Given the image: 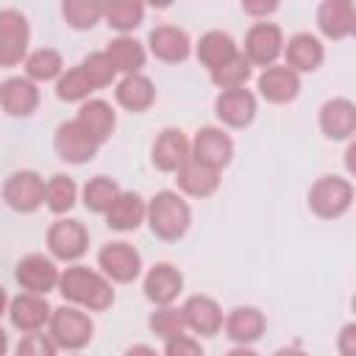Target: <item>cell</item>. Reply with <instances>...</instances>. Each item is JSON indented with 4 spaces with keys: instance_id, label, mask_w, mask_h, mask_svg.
<instances>
[{
    "instance_id": "1",
    "label": "cell",
    "mask_w": 356,
    "mask_h": 356,
    "mask_svg": "<svg viewBox=\"0 0 356 356\" xmlns=\"http://www.w3.org/2000/svg\"><path fill=\"white\" fill-rule=\"evenodd\" d=\"M56 289L67 303H75L86 312H106L114 306V284L100 270L83 264H72L61 270Z\"/></svg>"
},
{
    "instance_id": "2",
    "label": "cell",
    "mask_w": 356,
    "mask_h": 356,
    "mask_svg": "<svg viewBox=\"0 0 356 356\" xmlns=\"http://www.w3.org/2000/svg\"><path fill=\"white\" fill-rule=\"evenodd\" d=\"M145 222L156 239L178 242L192 225V209L178 189H161L147 200Z\"/></svg>"
},
{
    "instance_id": "3",
    "label": "cell",
    "mask_w": 356,
    "mask_h": 356,
    "mask_svg": "<svg viewBox=\"0 0 356 356\" xmlns=\"http://www.w3.org/2000/svg\"><path fill=\"white\" fill-rule=\"evenodd\" d=\"M47 334L58 350H81L95 337V320L86 314V309L75 303H64L50 312Z\"/></svg>"
},
{
    "instance_id": "4",
    "label": "cell",
    "mask_w": 356,
    "mask_h": 356,
    "mask_svg": "<svg viewBox=\"0 0 356 356\" xmlns=\"http://www.w3.org/2000/svg\"><path fill=\"white\" fill-rule=\"evenodd\" d=\"M306 203L320 220H339L353 206V184L345 175H320L306 195Z\"/></svg>"
},
{
    "instance_id": "5",
    "label": "cell",
    "mask_w": 356,
    "mask_h": 356,
    "mask_svg": "<svg viewBox=\"0 0 356 356\" xmlns=\"http://www.w3.org/2000/svg\"><path fill=\"white\" fill-rule=\"evenodd\" d=\"M3 203L17 214H33L44 206V178L36 170H14L3 181Z\"/></svg>"
},
{
    "instance_id": "6",
    "label": "cell",
    "mask_w": 356,
    "mask_h": 356,
    "mask_svg": "<svg viewBox=\"0 0 356 356\" xmlns=\"http://www.w3.org/2000/svg\"><path fill=\"white\" fill-rule=\"evenodd\" d=\"M97 270L111 284H131L142 275V253L125 239L106 242L97 250Z\"/></svg>"
},
{
    "instance_id": "7",
    "label": "cell",
    "mask_w": 356,
    "mask_h": 356,
    "mask_svg": "<svg viewBox=\"0 0 356 356\" xmlns=\"http://www.w3.org/2000/svg\"><path fill=\"white\" fill-rule=\"evenodd\" d=\"M100 147H103V145H100L78 120L61 122V125L56 128V134H53V150H56V156H58L61 161H67V164H89V161L97 156Z\"/></svg>"
},
{
    "instance_id": "8",
    "label": "cell",
    "mask_w": 356,
    "mask_h": 356,
    "mask_svg": "<svg viewBox=\"0 0 356 356\" xmlns=\"http://www.w3.org/2000/svg\"><path fill=\"white\" fill-rule=\"evenodd\" d=\"M31 25L17 8H0V67H17L28 56Z\"/></svg>"
},
{
    "instance_id": "9",
    "label": "cell",
    "mask_w": 356,
    "mask_h": 356,
    "mask_svg": "<svg viewBox=\"0 0 356 356\" xmlns=\"http://www.w3.org/2000/svg\"><path fill=\"white\" fill-rule=\"evenodd\" d=\"M47 250L58 261H78L89 250V231L81 220L58 217L47 228Z\"/></svg>"
},
{
    "instance_id": "10",
    "label": "cell",
    "mask_w": 356,
    "mask_h": 356,
    "mask_svg": "<svg viewBox=\"0 0 356 356\" xmlns=\"http://www.w3.org/2000/svg\"><path fill=\"white\" fill-rule=\"evenodd\" d=\"M284 53V31L275 22H253L242 42V56L253 67H270Z\"/></svg>"
},
{
    "instance_id": "11",
    "label": "cell",
    "mask_w": 356,
    "mask_h": 356,
    "mask_svg": "<svg viewBox=\"0 0 356 356\" xmlns=\"http://www.w3.org/2000/svg\"><path fill=\"white\" fill-rule=\"evenodd\" d=\"M259 100L248 86H234V89H220L214 97V117L225 128H248L256 120Z\"/></svg>"
},
{
    "instance_id": "12",
    "label": "cell",
    "mask_w": 356,
    "mask_h": 356,
    "mask_svg": "<svg viewBox=\"0 0 356 356\" xmlns=\"http://www.w3.org/2000/svg\"><path fill=\"white\" fill-rule=\"evenodd\" d=\"M189 147H192V159H197L203 164H211L217 170H225L234 159V139L220 125L197 128L195 136L189 139Z\"/></svg>"
},
{
    "instance_id": "13",
    "label": "cell",
    "mask_w": 356,
    "mask_h": 356,
    "mask_svg": "<svg viewBox=\"0 0 356 356\" xmlns=\"http://www.w3.org/2000/svg\"><path fill=\"white\" fill-rule=\"evenodd\" d=\"M58 275L61 270L56 267L53 256L44 253H28L17 261L14 267V278L25 292H36V295H47L58 286Z\"/></svg>"
},
{
    "instance_id": "14",
    "label": "cell",
    "mask_w": 356,
    "mask_h": 356,
    "mask_svg": "<svg viewBox=\"0 0 356 356\" xmlns=\"http://www.w3.org/2000/svg\"><path fill=\"white\" fill-rule=\"evenodd\" d=\"M256 89L267 103L284 106L300 95V75L292 67L275 61L270 67H261V72L256 75Z\"/></svg>"
},
{
    "instance_id": "15",
    "label": "cell",
    "mask_w": 356,
    "mask_h": 356,
    "mask_svg": "<svg viewBox=\"0 0 356 356\" xmlns=\"http://www.w3.org/2000/svg\"><path fill=\"white\" fill-rule=\"evenodd\" d=\"M175 184H178V192L186 195V197H209L220 189L222 184V170L211 167V164H203L197 159H186L175 172Z\"/></svg>"
},
{
    "instance_id": "16",
    "label": "cell",
    "mask_w": 356,
    "mask_h": 356,
    "mask_svg": "<svg viewBox=\"0 0 356 356\" xmlns=\"http://www.w3.org/2000/svg\"><path fill=\"white\" fill-rule=\"evenodd\" d=\"M50 312H53V309H50V303H47L44 295L25 292V289H22L17 298H11V300H8V309H6L11 325H14L17 331H22V334L47 328Z\"/></svg>"
},
{
    "instance_id": "17",
    "label": "cell",
    "mask_w": 356,
    "mask_h": 356,
    "mask_svg": "<svg viewBox=\"0 0 356 356\" xmlns=\"http://www.w3.org/2000/svg\"><path fill=\"white\" fill-rule=\"evenodd\" d=\"M147 53L164 64H181L192 56V39L178 25H156L147 33Z\"/></svg>"
},
{
    "instance_id": "18",
    "label": "cell",
    "mask_w": 356,
    "mask_h": 356,
    "mask_svg": "<svg viewBox=\"0 0 356 356\" xmlns=\"http://www.w3.org/2000/svg\"><path fill=\"white\" fill-rule=\"evenodd\" d=\"M317 122L325 139L348 142L356 134V103L348 97H331L320 106Z\"/></svg>"
},
{
    "instance_id": "19",
    "label": "cell",
    "mask_w": 356,
    "mask_h": 356,
    "mask_svg": "<svg viewBox=\"0 0 356 356\" xmlns=\"http://www.w3.org/2000/svg\"><path fill=\"white\" fill-rule=\"evenodd\" d=\"M192 156L189 136L181 128H161L150 147V161L159 172H175L186 159Z\"/></svg>"
},
{
    "instance_id": "20",
    "label": "cell",
    "mask_w": 356,
    "mask_h": 356,
    "mask_svg": "<svg viewBox=\"0 0 356 356\" xmlns=\"http://www.w3.org/2000/svg\"><path fill=\"white\" fill-rule=\"evenodd\" d=\"M142 292L145 298L153 303V306H161V303H175L178 295L184 292V273L170 264V261H159L153 264L145 278H142Z\"/></svg>"
},
{
    "instance_id": "21",
    "label": "cell",
    "mask_w": 356,
    "mask_h": 356,
    "mask_svg": "<svg viewBox=\"0 0 356 356\" xmlns=\"http://www.w3.org/2000/svg\"><path fill=\"white\" fill-rule=\"evenodd\" d=\"M184 312V323H186V331L192 334H200V337H217L222 331V306L209 298V295H189L181 306Z\"/></svg>"
},
{
    "instance_id": "22",
    "label": "cell",
    "mask_w": 356,
    "mask_h": 356,
    "mask_svg": "<svg viewBox=\"0 0 356 356\" xmlns=\"http://www.w3.org/2000/svg\"><path fill=\"white\" fill-rule=\"evenodd\" d=\"M267 331V317L256 306H234L222 317V334L234 345H253L264 337Z\"/></svg>"
},
{
    "instance_id": "23",
    "label": "cell",
    "mask_w": 356,
    "mask_h": 356,
    "mask_svg": "<svg viewBox=\"0 0 356 356\" xmlns=\"http://www.w3.org/2000/svg\"><path fill=\"white\" fill-rule=\"evenodd\" d=\"M284 64L292 67L298 75L303 72H314L323 67L325 61V47L320 42V36L309 33V31H300L289 39H284Z\"/></svg>"
},
{
    "instance_id": "24",
    "label": "cell",
    "mask_w": 356,
    "mask_h": 356,
    "mask_svg": "<svg viewBox=\"0 0 356 356\" xmlns=\"http://www.w3.org/2000/svg\"><path fill=\"white\" fill-rule=\"evenodd\" d=\"M317 28L325 39L342 42L356 31V8L353 0H323L317 6Z\"/></svg>"
},
{
    "instance_id": "25",
    "label": "cell",
    "mask_w": 356,
    "mask_h": 356,
    "mask_svg": "<svg viewBox=\"0 0 356 356\" xmlns=\"http://www.w3.org/2000/svg\"><path fill=\"white\" fill-rule=\"evenodd\" d=\"M145 211H147V200L134 192V189H120L117 197L111 200V206L103 211L106 217V225L111 231H136L142 222H145Z\"/></svg>"
},
{
    "instance_id": "26",
    "label": "cell",
    "mask_w": 356,
    "mask_h": 356,
    "mask_svg": "<svg viewBox=\"0 0 356 356\" xmlns=\"http://www.w3.org/2000/svg\"><path fill=\"white\" fill-rule=\"evenodd\" d=\"M114 100L125 111L142 114L156 103V83L145 72H128L120 81H114Z\"/></svg>"
},
{
    "instance_id": "27",
    "label": "cell",
    "mask_w": 356,
    "mask_h": 356,
    "mask_svg": "<svg viewBox=\"0 0 356 356\" xmlns=\"http://www.w3.org/2000/svg\"><path fill=\"white\" fill-rule=\"evenodd\" d=\"M39 106V86L28 75H14L0 86V108L8 117H31Z\"/></svg>"
},
{
    "instance_id": "28",
    "label": "cell",
    "mask_w": 356,
    "mask_h": 356,
    "mask_svg": "<svg viewBox=\"0 0 356 356\" xmlns=\"http://www.w3.org/2000/svg\"><path fill=\"white\" fill-rule=\"evenodd\" d=\"M75 120H78L100 145H106V142L111 139L114 128H117V111H114V106H111L108 100H103V97H86L83 103H78Z\"/></svg>"
},
{
    "instance_id": "29",
    "label": "cell",
    "mask_w": 356,
    "mask_h": 356,
    "mask_svg": "<svg viewBox=\"0 0 356 356\" xmlns=\"http://www.w3.org/2000/svg\"><path fill=\"white\" fill-rule=\"evenodd\" d=\"M106 56L111 58L117 75H128V72H142L147 61V47L131 33H117L106 44Z\"/></svg>"
},
{
    "instance_id": "30",
    "label": "cell",
    "mask_w": 356,
    "mask_h": 356,
    "mask_svg": "<svg viewBox=\"0 0 356 356\" xmlns=\"http://www.w3.org/2000/svg\"><path fill=\"white\" fill-rule=\"evenodd\" d=\"M192 50H195L197 61H200L206 70H214V67H220L222 61L234 58V56L239 53V44H236L234 36L225 33V31H206V33L197 39V44H192Z\"/></svg>"
},
{
    "instance_id": "31",
    "label": "cell",
    "mask_w": 356,
    "mask_h": 356,
    "mask_svg": "<svg viewBox=\"0 0 356 356\" xmlns=\"http://www.w3.org/2000/svg\"><path fill=\"white\" fill-rule=\"evenodd\" d=\"M145 0H103V22L117 33H134L145 19Z\"/></svg>"
},
{
    "instance_id": "32",
    "label": "cell",
    "mask_w": 356,
    "mask_h": 356,
    "mask_svg": "<svg viewBox=\"0 0 356 356\" xmlns=\"http://www.w3.org/2000/svg\"><path fill=\"white\" fill-rule=\"evenodd\" d=\"M25 64V75L36 83H47V81H56L61 72H64V56L56 50V47H36V50H28V56L22 58Z\"/></svg>"
},
{
    "instance_id": "33",
    "label": "cell",
    "mask_w": 356,
    "mask_h": 356,
    "mask_svg": "<svg viewBox=\"0 0 356 356\" xmlns=\"http://www.w3.org/2000/svg\"><path fill=\"white\" fill-rule=\"evenodd\" d=\"M78 200V184L64 175V172H56L44 181V206L53 211V214H67Z\"/></svg>"
},
{
    "instance_id": "34",
    "label": "cell",
    "mask_w": 356,
    "mask_h": 356,
    "mask_svg": "<svg viewBox=\"0 0 356 356\" xmlns=\"http://www.w3.org/2000/svg\"><path fill=\"white\" fill-rule=\"evenodd\" d=\"M61 19L72 31H92L103 22V0H61Z\"/></svg>"
},
{
    "instance_id": "35",
    "label": "cell",
    "mask_w": 356,
    "mask_h": 356,
    "mask_svg": "<svg viewBox=\"0 0 356 356\" xmlns=\"http://www.w3.org/2000/svg\"><path fill=\"white\" fill-rule=\"evenodd\" d=\"M209 78H211V83H214L217 89L248 86V81L253 78V64H250V61L242 56V50H239L234 58H228V61H222L220 67L209 70Z\"/></svg>"
},
{
    "instance_id": "36",
    "label": "cell",
    "mask_w": 356,
    "mask_h": 356,
    "mask_svg": "<svg viewBox=\"0 0 356 356\" xmlns=\"http://www.w3.org/2000/svg\"><path fill=\"white\" fill-rule=\"evenodd\" d=\"M117 192H120V186H117L114 178H108V175H95V178H89V181L83 184L81 200H83V206H86L89 211L103 214V211L111 206V200L117 197Z\"/></svg>"
},
{
    "instance_id": "37",
    "label": "cell",
    "mask_w": 356,
    "mask_h": 356,
    "mask_svg": "<svg viewBox=\"0 0 356 356\" xmlns=\"http://www.w3.org/2000/svg\"><path fill=\"white\" fill-rule=\"evenodd\" d=\"M147 328H150V334H156L159 339H170V337H175V334H184V331H186V323H184L181 306H175V303L153 306V312H150V317H147Z\"/></svg>"
},
{
    "instance_id": "38",
    "label": "cell",
    "mask_w": 356,
    "mask_h": 356,
    "mask_svg": "<svg viewBox=\"0 0 356 356\" xmlns=\"http://www.w3.org/2000/svg\"><path fill=\"white\" fill-rule=\"evenodd\" d=\"M56 83V97L64 103H83L86 97H92V83L86 81V75L81 72V67H64V72L53 81Z\"/></svg>"
},
{
    "instance_id": "39",
    "label": "cell",
    "mask_w": 356,
    "mask_h": 356,
    "mask_svg": "<svg viewBox=\"0 0 356 356\" xmlns=\"http://www.w3.org/2000/svg\"><path fill=\"white\" fill-rule=\"evenodd\" d=\"M78 67L86 75V81L92 83V89H103V86H111L117 81V70H114L111 58L106 56V50H97V53L83 56V61Z\"/></svg>"
},
{
    "instance_id": "40",
    "label": "cell",
    "mask_w": 356,
    "mask_h": 356,
    "mask_svg": "<svg viewBox=\"0 0 356 356\" xmlns=\"http://www.w3.org/2000/svg\"><path fill=\"white\" fill-rule=\"evenodd\" d=\"M17 353L19 356H53V353H58V348H56V342L50 339L47 331L44 334L42 331H31V334H25L19 339Z\"/></svg>"
},
{
    "instance_id": "41",
    "label": "cell",
    "mask_w": 356,
    "mask_h": 356,
    "mask_svg": "<svg viewBox=\"0 0 356 356\" xmlns=\"http://www.w3.org/2000/svg\"><path fill=\"white\" fill-rule=\"evenodd\" d=\"M161 350L167 356H200L203 353V345H200V339H195V337H189L184 331V334H175V337L164 339V348Z\"/></svg>"
},
{
    "instance_id": "42",
    "label": "cell",
    "mask_w": 356,
    "mask_h": 356,
    "mask_svg": "<svg viewBox=\"0 0 356 356\" xmlns=\"http://www.w3.org/2000/svg\"><path fill=\"white\" fill-rule=\"evenodd\" d=\"M239 6H242V11H245L248 17H253V19H267L270 14L278 11L281 0H239Z\"/></svg>"
},
{
    "instance_id": "43",
    "label": "cell",
    "mask_w": 356,
    "mask_h": 356,
    "mask_svg": "<svg viewBox=\"0 0 356 356\" xmlns=\"http://www.w3.org/2000/svg\"><path fill=\"white\" fill-rule=\"evenodd\" d=\"M337 350L342 356H356V323H345L337 337Z\"/></svg>"
},
{
    "instance_id": "44",
    "label": "cell",
    "mask_w": 356,
    "mask_h": 356,
    "mask_svg": "<svg viewBox=\"0 0 356 356\" xmlns=\"http://www.w3.org/2000/svg\"><path fill=\"white\" fill-rule=\"evenodd\" d=\"M125 353H131V356H134V353H150V356H153V353H156V348H150V345H131Z\"/></svg>"
},
{
    "instance_id": "45",
    "label": "cell",
    "mask_w": 356,
    "mask_h": 356,
    "mask_svg": "<svg viewBox=\"0 0 356 356\" xmlns=\"http://www.w3.org/2000/svg\"><path fill=\"white\" fill-rule=\"evenodd\" d=\"M175 0H145V6H150V8H170Z\"/></svg>"
},
{
    "instance_id": "46",
    "label": "cell",
    "mask_w": 356,
    "mask_h": 356,
    "mask_svg": "<svg viewBox=\"0 0 356 356\" xmlns=\"http://www.w3.org/2000/svg\"><path fill=\"white\" fill-rule=\"evenodd\" d=\"M6 309H8V295H6V289L0 286V317L6 314Z\"/></svg>"
},
{
    "instance_id": "47",
    "label": "cell",
    "mask_w": 356,
    "mask_h": 356,
    "mask_svg": "<svg viewBox=\"0 0 356 356\" xmlns=\"http://www.w3.org/2000/svg\"><path fill=\"white\" fill-rule=\"evenodd\" d=\"M6 350H8V334H6L3 328H0V356H3Z\"/></svg>"
},
{
    "instance_id": "48",
    "label": "cell",
    "mask_w": 356,
    "mask_h": 356,
    "mask_svg": "<svg viewBox=\"0 0 356 356\" xmlns=\"http://www.w3.org/2000/svg\"><path fill=\"white\" fill-rule=\"evenodd\" d=\"M0 86H3V83H0Z\"/></svg>"
}]
</instances>
